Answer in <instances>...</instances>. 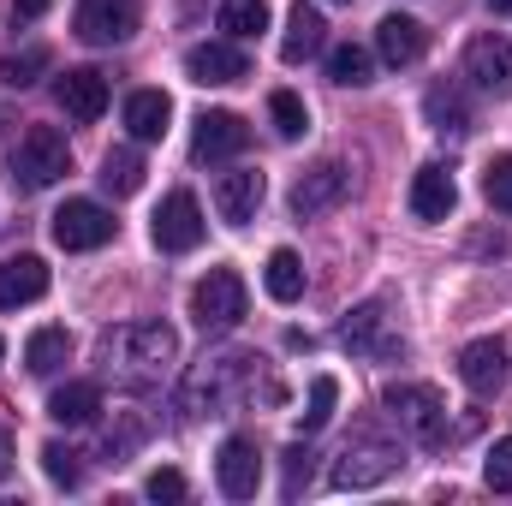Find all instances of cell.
Instances as JSON below:
<instances>
[{"label": "cell", "instance_id": "cell-14", "mask_svg": "<svg viewBox=\"0 0 512 506\" xmlns=\"http://www.w3.org/2000/svg\"><path fill=\"white\" fill-rule=\"evenodd\" d=\"M185 78L191 84H239V78H251V60L233 42H197L185 54Z\"/></svg>", "mask_w": 512, "mask_h": 506}, {"label": "cell", "instance_id": "cell-12", "mask_svg": "<svg viewBox=\"0 0 512 506\" xmlns=\"http://www.w3.org/2000/svg\"><path fill=\"white\" fill-rule=\"evenodd\" d=\"M465 78L483 90V96H512V42L507 36H477L465 48Z\"/></svg>", "mask_w": 512, "mask_h": 506}, {"label": "cell", "instance_id": "cell-6", "mask_svg": "<svg viewBox=\"0 0 512 506\" xmlns=\"http://www.w3.org/2000/svg\"><path fill=\"white\" fill-rule=\"evenodd\" d=\"M114 233H120V221L90 197H72L54 209V245L60 251H102V245H114Z\"/></svg>", "mask_w": 512, "mask_h": 506}, {"label": "cell", "instance_id": "cell-33", "mask_svg": "<svg viewBox=\"0 0 512 506\" xmlns=\"http://www.w3.org/2000/svg\"><path fill=\"white\" fill-rule=\"evenodd\" d=\"M143 435H149V423H143V417H120V429H108V435H102V465H126L131 453L143 447Z\"/></svg>", "mask_w": 512, "mask_h": 506}, {"label": "cell", "instance_id": "cell-23", "mask_svg": "<svg viewBox=\"0 0 512 506\" xmlns=\"http://www.w3.org/2000/svg\"><path fill=\"white\" fill-rule=\"evenodd\" d=\"M96 411H102V387H96V381H66V387L48 393V417L66 423V429L96 423Z\"/></svg>", "mask_w": 512, "mask_h": 506}, {"label": "cell", "instance_id": "cell-8", "mask_svg": "<svg viewBox=\"0 0 512 506\" xmlns=\"http://www.w3.org/2000/svg\"><path fill=\"white\" fill-rule=\"evenodd\" d=\"M78 36L90 42V48H120L137 36V24H143V6L137 0H78Z\"/></svg>", "mask_w": 512, "mask_h": 506}, {"label": "cell", "instance_id": "cell-2", "mask_svg": "<svg viewBox=\"0 0 512 506\" xmlns=\"http://www.w3.org/2000/svg\"><path fill=\"white\" fill-rule=\"evenodd\" d=\"M382 411L417 441V447H441L447 441V405L429 381H399L382 393Z\"/></svg>", "mask_w": 512, "mask_h": 506}, {"label": "cell", "instance_id": "cell-31", "mask_svg": "<svg viewBox=\"0 0 512 506\" xmlns=\"http://www.w3.org/2000/svg\"><path fill=\"white\" fill-rule=\"evenodd\" d=\"M42 72H48V48H18V54L0 60V84L6 90H30Z\"/></svg>", "mask_w": 512, "mask_h": 506}, {"label": "cell", "instance_id": "cell-30", "mask_svg": "<svg viewBox=\"0 0 512 506\" xmlns=\"http://www.w3.org/2000/svg\"><path fill=\"white\" fill-rule=\"evenodd\" d=\"M334 399H340V381H334V376H316V381H310V405L298 411V429H304V435L328 429V423H334Z\"/></svg>", "mask_w": 512, "mask_h": 506}, {"label": "cell", "instance_id": "cell-15", "mask_svg": "<svg viewBox=\"0 0 512 506\" xmlns=\"http://www.w3.org/2000/svg\"><path fill=\"white\" fill-rule=\"evenodd\" d=\"M54 96H60L66 120H78V126H90V120H102V114H108V78H102L96 66L66 72V78L54 84Z\"/></svg>", "mask_w": 512, "mask_h": 506}, {"label": "cell", "instance_id": "cell-40", "mask_svg": "<svg viewBox=\"0 0 512 506\" xmlns=\"http://www.w3.org/2000/svg\"><path fill=\"white\" fill-rule=\"evenodd\" d=\"M48 6H54V0H12V18H18V24H30V18H42Z\"/></svg>", "mask_w": 512, "mask_h": 506}, {"label": "cell", "instance_id": "cell-34", "mask_svg": "<svg viewBox=\"0 0 512 506\" xmlns=\"http://www.w3.org/2000/svg\"><path fill=\"white\" fill-rule=\"evenodd\" d=\"M268 114H274V131H280L286 143L310 131V108H304V102H298L292 90H274V96H268Z\"/></svg>", "mask_w": 512, "mask_h": 506}, {"label": "cell", "instance_id": "cell-20", "mask_svg": "<svg viewBox=\"0 0 512 506\" xmlns=\"http://www.w3.org/2000/svg\"><path fill=\"white\" fill-rule=\"evenodd\" d=\"M322 42H328V24H322V12L298 0V6L286 12V36H280V60H286V66H304L310 54H322Z\"/></svg>", "mask_w": 512, "mask_h": 506}, {"label": "cell", "instance_id": "cell-43", "mask_svg": "<svg viewBox=\"0 0 512 506\" xmlns=\"http://www.w3.org/2000/svg\"><path fill=\"white\" fill-rule=\"evenodd\" d=\"M0 352H6V340H0Z\"/></svg>", "mask_w": 512, "mask_h": 506}, {"label": "cell", "instance_id": "cell-7", "mask_svg": "<svg viewBox=\"0 0 512 506\" xmlns=\"http://www.w3.org/2000/svg\"><path fill=\"white\" fill-rule=\"evenodd\" d=\"M340 346L346 352H358V358H405V340L399 334H387V298H370V304H358L346 322H340Z\"/></svg>", "mask_w": 512, "mask_h": 506}, {"label": "cell", "instance_id": "cell-42", "mask_svg": "<svg viewBox=\"0 0 512 506\" xmlns=\"http://www.w3.org/2000/svg\"><path fill=\"white\" fill-rule=\"evenodd\" d=\"M489 6H495V12H512V0H489Z\"/></svg>", "mask_w": 512, "mask_h": 506}, {"label": "cell", "instance_id": "cell-41", "mask_svg": "<svg viewBox=\"0 0 512 506\" xmlns=\"http://www.w3.org/2000/svg\"><path fill=\"white\" fill-rule=\"evenodd\" d=\"M6 471H12V435L0 429V477H6Z\"/></svg>", "mask_w": 512, "mask_h": 506}, {"label": "cell", "instance_id": "cell-36", "mask_svg": "<svg viewBox=\"0 0 512 506\" xmlns=\"http://www.w3.org/2000/svg\"><path fill=\"white\" fill-rule=\"evenodd\" d=\"M483 197L512 215V155H495V161L483 167Z\"/></svg>", "mask_w": 512, "mask_h": 506}, {"label": "cell", "instance_id": "cell-38", "mask_svg": "<svg viewBox=\"0 0 512 506\" xmlns=\"http://www.w3.org/2000/svg\"><path fill=\"white\" fill-rule=\"evenodd\" d=\"M143 495H149V501H185V477H179V471H149Z\"/></svg>", "mask_w": 512, "mask_h": 506}, {"label": "cell", "instance_id": "cell-39", "mask_svg": "<svg viewBox=\"0 0 512 506\" xmlns=\"http://www.w3.org/2000/svg\"><path fill=\"white\" fill-rule=\"evenodd\" d=\"M310 483V447H286V495H298Z\"/></svg>", "mask_w": 512, "mask_h": 506}, {"label": "cell", "instance_id": "cell-18", "mask_svg": "<svg viewBox=\"0 0 512 506\" xmlns=\"http://www.w3.org/2000/svg\"><path fill=\"white\" fill-rule=\"evenodd\" d=\"M262 173L256 167H233V173H221L215 179V209H221V221H233V227H245L256 209H262Z\"/></svg>", "mask_w": 512, "mask_h": 506}, {"label": "cell", "instance_id": "cell-37", "mask_svg": "<svg viewBox=\"0 0 512 506\" xmlns=\"http://www.w3.org/2000/svg\"><path fill=\"white\" fill-rule=\"evenodd\" d=\"M483 477H489V489H495V495H512V435H501V441L489 447Z\"/></svg>", "mask_w": 512, "mask_h": 506}, {"label": "cell", "instance_id": "cell-28", "mask_svg": "<svg viewBox=\"0 0 512 506\" xmlns=\"http://www.w3.org/2000/svg\"><path fill=\"white\" fill-rule=\"evenodd\" d=\"M102 185H108L114 197H137V191H143V155H137V149H108V155H102Z\"/></svg>", "mask_w": 512, "mask_h": 506}, {"label": "cell", "instance_id": "cell-22", "mask_svg": "<svg viewBox=\"0 0 512 506\" xmlns=\"http://www.w3.org/2000/svg\"><path fill=\"white\" fill-rule=\"evenodd\" d=\"M376 48H382L387 66H411V60H423L429 30H423L417 18H405V12H387L382 24H376Z\"/></svg>", "mask_w": 512, "mask_h": 506}, {"label": "cell", "instance_id": "cell-16", "mask_svg": "<svg viewBox=\"0 0 512 506\" xmlns=\"http://www.w3.org/2000/svg\"><path fill=\"white\" fill-rule=\"evenodd\" d=\"M245 143H251V126H245L239 114L215 108V114H203V120H197V137H191V155H197V161H233V155H239Z\"/></svg>", "mask_w": 512, "mask_h": 506}, {"label": "cell", "instance_id": "cell-17", "mask_svg": "<svg viewBox=\"0 0 512 506\" xmlns=\"http://www.w3.org/2000/svg\"><path fill=\"white\" fill-rule=\"evenodd\" d=\"M459 381H465L477 399L501 393V387H507V346H501V340H471V346L459 352Z\"/></svg>", "mask_w": 512, "mask_h": 506}, {"label": "cell", "instance_id": "cell-24", "mask_svg": "<svg viewBox=\"0 0 512 506\" xmlns=\"http://www.w3.org/2000/svg\"><path fill=\"white\" fill-rule=\"evenodd\" d=\"M167 120H173V102H167L161 90H137V96H126V131L137 137V143L167 137Z\"/></svg>", "mask_w": 512, "mask_h": 506}, {"label": "cell", "instance_id": "cell-27", "mask_svg": "<svg viewBox=\"0 0 512 506\" xmlns=\"http://www.w3.org/2000/svg\"><path fill=\"white\" fill-rule=\"evenodd\" d=\"M66 358H72V334H66V328H36V334H30V346H24L30 376H54Z\"/></svg>", "mask_w": 512, "mask_h": 506}, {"label": "cell", "instance_id": "cell-13", "mask_svg": "<svg viewBox=\"0 0 512 506\" xmlns=\"http://www.w3.org/2000/svg\"><path fill=\"white\" fill-rule=\"evenodd\" d=\"M352 191V173L340 167V161H322V167H310L298 185H292V215L298 221H310V215H328L340 197Z\"/></svg>", "mask_w": 512, "mask_h": 506}, {"label": "cell", "instance_id": "cell-3", "mask_svg": "<svg viewBox=\"0 0 512 506\" xmlns=\"http://www.w3.org/2000/svg\"><path fill=\"white\" fill-rule=\"evenodd\" d=\"M245 304H251V292H245V280H239L233 268H209V274L191 286V322H197L203 334H233V328L245 322Z\"/></svg>", "mask_w": 512, "mask_h": 506}, {"label": "cell", "instance_id": "cell-5", "mask_svg": "<svg viewBox=\"0 0 512 506\" xmlns=\"http://www.w3.org/2000/svg\"><path fill=\"white\" fill-rule=\"evenodd\" d=\"M66 167H72V149H66V137H60L54 126H30L24 137H18V149H12V179H18L24 191L54 185Z\"/></svg>", "mask_w": 512, "mask_h": 506}, {"label": "cell", "instance_id": "cell-35", "mask_svg": "<svg viewBox=\"0 0 512 506\" xmlns=\"http://www.w3.org/2000/svg\"><path fill=\"white\" fill-rule=\"evenodd\" d=\"M42 471H48V483H54V489H78V483H84L78 453H72V447H60V441H48V447H42Z\"/></svg>", "mask_w": 512, "mask_h": 506}, {"label": "cell", "instance_id": "cell-1", "mask_svg": "<svg viewBox=\"0 0 512 506\" xmlns=\"http://www.w3.org/2000/svg\"><path fill=\"white\" fill-rule=\"evenodd\" d=\"M179 358V334L167 322H126L102 334V376L120 387H149Z\"/></svg>", "mask_w": 512, "mask_h": 506}, {"label": "cell", "instance_id": "cell-19", "mask_svg": "<svg viewBox=\"0 0 512 506\" xmlns=\"http://www.w3.org/2000/svg\"><path fill=\"white\" fill-rule=\"evenodd\" d=\"M48 292V262L42 256H6L0 262V310H18V304H36Z\"/></svg>", "mask_w": 512, "mask_h": 506}, {"label": "cell", "instance_id": "cell-9", "mask_svg": "<svg viewBox=\"0 0 512 506\" xmlns=\"http://www.w3.org/2000/svg\"><path fill=\"white\" fill-rule=\"evenodd\" d=\"M405 459H399V447L393 441H358V447H346L340 459H334V489H376V483H387L393 471H399Z\"/></svg>", "mask_w": 512, "mask_h": 506}, {"label": "cell", "instance_id": "cell-32", "mask_svg": "<svg viewBox=\"0 0 512 506\" xmlns=\"http://www.w3.org/2000/svg\"><path fill=\"white\" fill-rule=\"evenodd\" d=\"M221 30H227L233 42L262 36V30H268V6H262V0H227V6H221Z\"/></svg>", "mask_w": 512, "mask_h": 506}, {"label": "cell", "instance_id": "cell-10", "mask_svg": "<svg viewBox=\"0 0 512 506\" xmlns=\"http://www.w3.org/2000/svg\"><path fill=\"white\" fill-rule=\"evenodd\" d=\"M155 251L179 256V251H197L203 245V233H209V221H203V209H197V197L191 191H173L161 209H155Z\"/></svg>", "mask_w": 512, "mask_h": 506}, {"label": "cell", "instance_id": "cell-25", "mask_svg": "<svg viewBox=\"0 0 512 506\" xmlns=\"http://www.w3.org/2000/svg\"><path fill=\"white\" fill-rule=\"evenodd\" d=\"M423 120L441 131V137H465V131H471V108H465V96H459L453 84H435V90L423 96Z\"/></svg>", "mask_w": 512, "mask_h": 506}, {"label": "cell", "instance_id": "cell-4", "mask_svg": "<svg viewBox=\"0 0 512 506\" xmlns=\"http://www.w3.org/2000/svg\"><path fill=\"white\" fill-rule=\"evenodd\" d=\"M256 358L251 352H227V358H203L191 381H185V405L191 411H209V417H221L239 393H245V381H251Z\"/></svg>", "mask_w": 512, "mask_h": 506}, {"label": "cell", "instance_id": "cell-26", "mask_svg": "<svg viewBox=\"0 0 512 506\" xmlns=\"http://www.w3.org/2000/svg\"><path fill=\"white\" fill-rule=\"evenodd\" d=\"M262 286H268V298L274 304H298L304 298V262H298V251H280L268 256V268H262Z\"/></svg>", "mask_w": 512, "mask_h": 506}, {"label": "cell", "instance_id": "cell-29", "mask_svg": "<svg viewBox=\"0 0 512 506\" xmlns=\"http://www.w3.org/2000/svg\"><path fill=\"white\" fill-rule=\"evenodd\" d=\"M370 72H376V66H370V48H358V42H340V48L328 54V78L346 84V90H364Z\"/></svg>", "mask_w": 512, "mask_h": 506}, {"label": "cell", "instance_id": "cell-21", "mask_svg": "<svg viewBox=\"0 0 512 506\" xmlns=\"http://www.w3.org/2000/svg\"><path fill=\"white\" fill-rule=\"evenodd\" d=\"M453 203H459L453 173H447V167H417V179H411V215H417V221H447Z\"/></svg>", "mask_w": 512, "mask_h": 506}, {"label": "cell", "instance_id": "cell-11", "mask_svg": "<svg viewBox=\"0 0 512 506\" xmlns=\"http://www.w3.org/2000/svg\"><path fill=\"white\" fill-rule=\"evenodd\" d=\"M215 483H221V495H227V501H251L256 489H262V453H256L251 435H233V441H221Z\"/></svg>", "mask_w": 512, "mask_h": 506}]
</instances>
